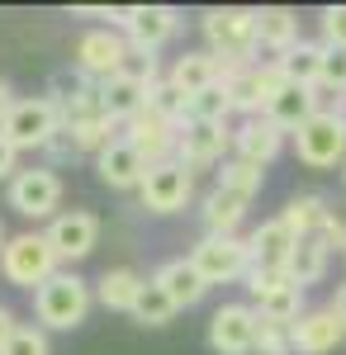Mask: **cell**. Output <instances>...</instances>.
Listing matches in <instances>:
<instances>
[{
    "label": "cell",
    "instance_id": "6da1fadb",
    "mask_svg": "<svg viewBox=\"0 0 346 355\" xmlns=\"http://www.w3.org/2000/svg\"><path fill=\"white\" fill-rule=\"evenodd\" d=\"M204 38L209 53L218 57V67H256V10H209L204 15Z\"/></svg>",
    "mask_w": 346,
    "mask_h": 355
},
{
    "label": "cell",
    "instance_id": "7a4b0ae2",
    "mask_svg": "<svg viewBox=\"0 0 346 355\" xmlns=\"http://www.w3.org/2000/svg\"><path fill=\"white\" fill-rule=\"evenodd\" d=\"M90 284L72 270H57L38 294H33V313H38V327L43 331H72L85 322V313H90Z\"/></svg>",
    "mask_w": 346,
    "mask_h": 355
},
{
    "label": "cell",
    "instance_id": "3957f363",
    "mask_svg": "<svg viewBox=\"0 0 346 355\" xmlns=\"http://www.w3.org/2000/svg\"><path fill=\"white\" fill-rule=\"evenodd\" d=\"M0 275L15 284V289H43L48 279L57 275V256L48 237L43 232H19V237H10L5 251H0Z\"/></svg>",
    "mask_w": 346,
    "mask_h": 355
},
{
    "label": "cell",
    "instance_id": "277c9868",
    "mask_svg": "<svg viewBox=\"0 0 346 355\" xmlns=\"http://www.w3.org/2000/svg\"><path fill=\"white\" fill-rule=\"evenodd\" d=\"M294 152L299 162L313 166V171H327V166H346V119L332 110H318L299 133H294Z\"/></svg>",
    "mask_w": 346,
    "mask_h": 355
},
{
    "label": "cell",
    "instance_id": "5b68a950",
    "mask_svg": "<svg viewBox=\"0 0 346 355\" xmlns=\"http://www.w3.org/2000/svg\"><path fill=\"white\" fill-rule=\"evenodd\" d=\"M157 81H161L157 62H147L142 71H119V76L100 81V110H105L114 123H129V119H138V114L147 110Z\"/></svg>",
    "mask_w": 346,
    "mask_h": 355
},
{
    "label": "cell",
    "instance_id": "8992f818",
    "mask_svg": "<svg viewBox=\"0 0 346 355\" xmlns=\"http://www.w3.org/2000/svg\"><path fill=\"white\" fill-rule=\"evenodd\" d=\"M129 38H119V33H109V28H90V33H81L76 38V71L85 81H109V76H119V71H129Z\"/></svg>",
    "mask_w": 346,
    "mask_h": 355
},
{
    "label": "cell",
    "instance_id": "52a82bcc",
    "mask_svg": "<svg viewBox=\"0 0 346 355\" xmlns=\"http://www.w3.org/2000/svg\"><path fill=\"white\" fill-rule=\"evenodd\" d=\"M57 128H62L57 105L48 95H33V100H15V110L5 114V128H0V133L24 152V147H48V137H53Z\"/></svg>",
    "mask_w": 346,
    "mask_h": 355
},
{
    "label": "cell",
    "instance_id": "ba28073f",
    "mask_svg": "<svg viewBox=\"0 0 346 355\" xmlns=\"http://www.w3.org/2000/svg\"><path fill=\"white\" fill-rule=\"evenodd\" d=\"M190 266L204 275V284H233L247 275V237H199L190 246Z\"/></svg>",
    "mask_w": 346,
    "mask_h": 355
},
{
    "label": "cell",
    "instance_id": "9c48e42d",
    "mask_svg": "<svg viewBox=\"0 0 346 355\" xmlns=\"http://www.w3.org/2000/svg\"><path fill=\"white\" fill-rule=\"evenodd\" d=\"M119 28L129 33V48L152 62V53H157L161 43H171V38H176L181 15H176L171 5H133V10H124V15H119Z\"/></svg>",
    "mask_w": 346,
    "mask_h": 355
},
{
    "label": "cell",
    "instance_id": "30bf717a",
    "mask_svg": "<svg viewBox=\"0 0 346 355\" xmlns=\"http://www.w3.org/2000/svg\"><path fill=\"white\" fill-rule=\"evenodd\" d=\"M138 194H142V209H152V214H181L190 204V194H195V175H190L181 162L147 166Z\"/></svg>",
    "mask_w": 346,
    "mask_h": 355
},
{
    "label": "cell",
    "instance_id": "8fae6325",
    "mask_svg": "<svg viewBox=\"0 0 346 355\" xmlns=\"http://www.w3.org/2000/svg\"><path fill=\"white\" fill-rule=\"evenodd\" d=\"M43 237L53 246L57 266H72V261H85L95 251V242H100V218L85 214V209H72V214H57Z\"/></svg>",
    "mask_w": 346,
    "mask_h": 355
},
{
    "label": "cell",
    "instance_id": "7c38bea8",
    "mask_svg": "<svg viewBox=\"0 0 346 355\" xmlns=\"http://www.w3.org/2000/svg\"><path fill=\"white\" fill-rule=\"evenodd\" d=\"M256 308L247 303H223L209 318V346L218 355H252L256 351Z\"/></svg>",
    "mask_w": 346,
    "mask_h": 355
},
{
    "label": "cell",
    "instance_id": "4fadbf2b",
    "mask_svg": "<svg viewBox=\"0 0 346 355\" xmlns=\"http://www.w3.org/2000/svg\"><path fill=\"white\" fill-rule=\"evenodd\" d=\"M57 204H62V180L57 171H19L10 180V209L24 214V218H53Z\"/></svg>",
    "mask_w": 346,
    "mask_h": 355
},
{
    "label": "cell",
    "instance_id": "5bb4252c",
    "mask_svg": "<svg viewBox=\"0 0 346 355\" xmlns=\"http://www.w3.org/2000/svg\"><path fill=\"white\" fill-rule=\"evenodd\" d=\"M299 237L280 218L261 223L252 237H247V270H270V275H290V256Z\"/></svg>",
    "mask_w": 346,
    "mask_h": 355
},
{
    "label": "cell",
    "instance_id": "9a60e30c",
    "mask_svg": "<svg viewBox=\"0 0 346 355\" xmlns=\"http://www.w3.org/2000/svg\"><path fill=\"white\" fill-rule=\"evenodd\" d=\"M124 137H129L138 152L147 157V166H161V162H176V142H181V128H171L161 114L142 110L138 119H129V123H124Z\"/></svg>",
    "mask_w": 346,
    "mask_h": 355
},
{
    "label": "cell",
    "instance_id": "2e32d148",
    "mask_svg": "<svg viewBox=\"0 0 346 355\" xmlns=\"http://www.w3.org/2000/svg\"><path fill=\"white\" fill-rule=\"evenodd\" d=\"M290 341L299 355H327L337 351L346 341V322L332 313V308H313V313H304L299 322L290 327Z\"/></svg>",
    "mask_w": 346,
    "mask_h": 355
},
{
    "label": "cell",
    "instance_id": "e0dca14e",
    "mask_svg": "<svg viewBox=\"0 0 346 355\" xmlns=\"http://www.w3.org/2000/svg\"><path fill=\"white\" fill-rule=\"evenodd\" d=\"M228 147H233L228 123H190L186 133H181V142H176V162L186 166V171H199V166L223 162Z\"/></svg>",
    "mask_w": 346,
    "mask_h": 355
},
{
    "label": "cell",
    "instance_id": "ac0fdd59",
    "mask_svg": "<svg viewBox=\"0 0 346 355\" xmlns=\"http://www.w3.org/2000/svg\"><path fill=\"white\" fill-rule=\"evenodd\" d=\"M95 171H100V180H105L109 190H138L142 175H147V157L138 152L129 137H114L105 152L95 157Z\"/></svg>",
    "mask_w": 346,
    "mask_h": 355
},
{
    "label": "cell",
    "instance_id": "d6986e66",
    "mask_svg": "<svg viewBox=\"0 0 346 355\" xmlns=\"http://www.w3.org/2000/svg\"><path fill=\"white\" fill-rule=\"evenodd\" d=\"M280 147H285V128H275L266 114L247 119L238 133H233V152H238L242 162H252V166H270L275 157H280Z\"/></svg>",
    "mask_w": 346,
    "mask_h": 355
},
{
    "label": "cell",
    "instance_id": "ffe728a7",
    "mask_svg": "<svg viewBox=\"0 0 346 355\" xmlns=\"http://www.w3.org/2000/svg\"><path fill=\"white\" fill-rule=\"evenodd\" d=\"M218 85L228 90V105L247 119H256V114H266V90H261V62L256 67H223V76Z\"/></svg>",
    "mask_w": 346,
    "mask_h": 355
},
{
    "label": "cell",
    "instance_id": "44dd1931",
    "mask_svg": "<svg viewBox=\"0 0 346 355\" xmlns=\"http://www.w3.org/2000/svg\"><path fill=\"white\" fill-rule=\"evenodd\" d=\"M152 279H157L161 289H166V299L176 303V308H195V303L209 294L204 275L190 266V256H176V261H166V266H161V270L152 275Z\"/></svg>",
    "mask_w": 346,
    "mask_h": 355
},
{
    "label": "cell",
    "instance_id": "7402d4cb",
    "mask_svg": "<svg viewBox=\"0 0 346 355\" xmlns=\"http://www.w3.org/2000/svg\"><path fill=\"white\" fill-rule=\"evenodd\" d=\"M318 110H322V105H318V90H308V85H285V90L270 100L266 119L275 123V128H285V133H299V128H304Z\"/></svg>",
    "mask_w": 346,
    "mask_h": 355
},
{
    "label": "cell",
    "instance_id": "603a6c76",
    "mask_svg": "<svg viewBox=\"0 0 346 355\" xmlns=\"http://www.w3.org/2000/svg\"><path fill=\"white\" fill-rule=\"evenodd\" d=\"M218 76H223V67H218L213 53H181L171 62V71H166V81L176 85L186 100L199 95V90H209V85H218Z\"/></svg>",
    "mask_w": 346,
    "mask_h": 355
},
{
    "label": "cell",
    "instance_id": "cb8c5ba5",
    "mask_svg": "<svg viewBox=\"0 0 346 355\" xmlns=\"http://www.w3.org/2000/svg\"><path fill=\"white\" fill-rule=\"evenodd\" d=\"M247 204H252V199H242V194L218 190V185H213L209 199H204V209H199V218H204V227H209V237H238L242 218H247Z\"/></svg>",
    "mask_w": 346,
    "mask_h": 355
},
{
    "label": "cell",
    "instance_id": "d4e9b609",
    "mask_svg": "<svg viewBox=\"0 0 346 355\" xmlns=\"http://www.w3.org/2000/svg\"><path fill=\"white\" fill-rule=\"evenodd\" d=\"M280 67H285V76H290V85H308V90H318L322 85V67H327V43H294L290 53L275 57Z\"/></svg>",
    "mask_w": 346,
    "mask_h": 355
},
{
    "label": "cell",
    "instance_id": "484cf974",
    "mask_svg": "<svg viewBox=\"0 0 346 355\" xmlns=\"http://www.w3.org/2000/svg\"><path fill=\"white\" fill-rule=\"evenodd\" d=\"M256 318H266V322H280V327H294V322L304 318V289H299L290 275H285L275 289L256 294Z\"/></svg>",
    "mask_w": 346,
    "mask_h": 355
},
{
    "label": "cell",
    "instance_id": "4316f807",
    "mask_svg": "<svg viewBox=\"0 0 346 355\" xmlns=\"http://www.w3.org/2000/svg\"><path fill=\"white\" fill-rule=\"evenodd\" d=\"M138 289H142V275L129 270V266H114V270H105L95 279V299L105 308H114V313H133Z\"/></svg>",
    "mask_w": 346,
    "mask_h": 355
},
{
    "label": "cell",
    "instance_id": "83f0119b",
    "mask_svg": "<svg viewBox=\"0 0 346 355\" xmlns=\"http://www.w3.org/2000/svg\"><path fill=\"white\" fill-rule=\"evenodd\" d=\"M327 214H332V209H327V199H322V194H294L290 204H285V214H280V223H285L294 237L304 242V237H318V232H322Z\"/></svg>",
    "mask_w": 346,
    "mask_h": 355
},
{
    "label": "cell",
    "instance_id": "f1b7e54d",
    "mask_svg": "<svg viewBox=\"0 0 346 355\" xmlns=\"http://www.w3.org/2000/svg\"><path fill=\"white\" fill-rule=\"evenodd\" d=\"M256 38L275 57L290 53L294 43H299V19H294L290 10H280V5H266V10H256Z\"/></svg>",
    "mask_w": 346,
    "mask_h": 355
},
{
    "label": "cell",
    "instance_id": "f546056e",
    "mask_svg": "<svg viewBox=\"0 0 346 355\" xmlns=\"http://www.w3.org/2000/svg\"><path fill=\"white\" fill-rule=\"evenodd\" d=\"M327 261H332V246L322 242V237H304L290 256V279L299 289H308V284H318L322 275H327Z\"/></svg>",
    "mask_w": 346,
    "mask_h": 355
},
{
    "label": "cell",
    "instance_id": "4dcf8cb0",
    "mask_svg": "<svg viewBox=\"0 0 346 355\" xmlns=\"http://www.w3.org/2000/svg\"><path fill=\"white\" fill-rule=\"evenodd\" d=\"M181 308L166 299V289H161L157 279H142V289H138V303H133V318L142 327H166L171 318H176Z\"/></svg>",
    "mask_w": 346,
    "mask_h": 355
},
{
    "label": "cell",
    "instance_id": "1f68e13d",
    "mask_svg": "<svg viewBox=\"0 0 346 355\" xmlns=\"http://www.w3.org/2000/svg\"><path fill=\"white\" fill-rule=\"evenodd\" d=\"M261 185H266V166H252V162H242V157L223 162V171H218V190H233L242 199L261 194Z\"/></svg>",
    "mask_w": 346,
    "mask_h": 355
},
{
    "label": "cell",
    "instance_id": "d6a6232c",
    "mask_svg": "<svg viewBox=\"0 0 346 355\" xmlns=\"http://www.w3.org/2000/svg\"><path fill=\"white\" fill-rule=\"evenodd\" d=\"M114 128H119V123H114L109 114H95V119H85V123H76V128H67V133H72V142H76V152H95V157H100L109 142H114Z\"/></svg>",
    "mask_w": 346,
    "mask_h": 355
},
{
    "label": "cell",
    "instance_id": "836d02e7",
    "mask_svg": "<svg viewBox=\"0 0 346 355\" xmlns=\"http://www.w3.org/2000/svg\"><path fill=\"white\" fill-rule=\"evenodd\" d=\"M228 90L223 85H209V90H199V95H190V123H228Z\"/></svg>",
    "mask_w": 346,
    "mask_h": 355
},
{
    "label": "cell",
    "instance_id": "e575fe53",
    "mask_svg": "<svg viewBox=\"0 0 346 355\" xmlns=\"http://www.w3.org/2000/svg\"><path fill=\"white\" fill-rule=\"evenodd\" d=\"M256 351L261 355H290L294 341H290V327H280V322H256Z\"/></svg>",
    "mask_w": 346,
    "mask_h": 355
},
{
    "label": "cell",
    "instance_id": "d590c367",
    "mask_svg": "<svg viewBox=\"0 0 346 355\" xmlns=\"http://www.w3.org/2000/svg\"><path fill=\"white\" fill-rule=\"evenodd\" d=\"M0 355H48V331L43 327H19Z\"/></svg>",
    "mask_w": 346,
    "mask_h": 355
},
{
    "label": "cell",
    "instance_id": "8d00e7d4",
    "mask_svg": "<svg viewBox=\"0 0 346 355\" xmlns=\"http://www.w3.org/2000/svg\"><path fill=\"white\" fill-rule=\"evenodd\" d=\"M322 90L346 95V48H327V67H322Z\"/></svg>",
    "mask_w": 346,
    "mask_h": 355
},
{
    "label": "cell",
    "instance_id": "74e56055",
    "mask_svg": "<svg viewBox=\"0 0 346 355\" xmlns=\"http://www.w3.org/2000/svg\"><path fill=\"white\" fill-rule=\"evenodd\" d=\"M322 43L327 48H346V5H327L322 10Z\"/></svg>",
    "mask_w": 346,
    "mask_h": 355
},
{
    "label": "cell",
    "instance_id": "f35d334b",
    "mask_svg": "<svg viewBox=\"0 0 346 355\" xmlns=\"http://www.w3.org/2000/svg\"><path fill=\"white\" fill-rule=\"evenodd\" d=\"M327 246H337V251H346V214H327V223H322L318 232Z\"/></svg>",
    "mask_w": 346,
    "mask_h": 355
},
{
    "label": "cell",
    "instance_id": "ab89813d",
    "mask_svg": "<svg viewBox=\"0 0 346 355\" xmlns=\"http://www.w3.org/2000/svg\"><path fill=\"white\" fill-rule=\"evenodd\" d=\"M43 152L62 162V157H76V142H72V133H67V128H57V133L48 137V147H43Z\"/></svg>",
    "mask_w": 346,
    "mask_h": 355
},
{
    "label": "cell",
    "instance_id": "60d3db41",
    "mask_svg": "<svg viewBox=\"0 0 346 355\" xmlns=\"http://www.w3.org/2000/svg\"><path fill=\"white\" fill-rule=\"evenodd\" d=\"M15 157H19V147L0 133V180H15V175H19V171H15Z\"/></svg>",
    "mask_w": 346,
    "mask_h": 355
},
{
    "label": "cell",
    "instance_id": "b9f144b4",
    "mask_svg": "<svg viewBox=\"0 0 346 355\" xmlns=\"http://www.w3.org/2000/svg\"><path fill=\"white\" fill-rule=\"evenodd\" d=\"M15 331H19V322H15V313H10V308L0 303V351L10 346V336H15Z\"/></svg>",
    "mask_w": 346,
    "mask_h": 355
},
{
    "label": "cell",
    "instance_id": "7bdbcfd3",
    "mask_svg": "<svg viewBox=\"0 0 346 355\" xmlns=\"http://www.w3.org/2000/svg\"><path fill=\"white\" fill-rule=\"evenodd\" d=\"M15 110V95H10V85L0 81V128H5V114Z\"/></svg>",
    "mask_w": 346,
    "mask_h": 355
},
{
    "label": "cell",
    "instance_id": "ee69618b",
    "mask_svg": "<svg viewBox=\"0 0 346 355\" xmlns=\"http://www.w3.org/2000/svg\"><path fill=\"white\" fill-rule=\"evenodd\" d=\"M332 313H337V318H342V322H346V284H342V289H337V299H332Z\"/></svg>",
    "mask_w": 346,
    "mask_h": 355
},
{
    "label": "cell",
    "instance_id": "f6af8a7d",
    "mask_svg": "<svg viewBox=\"0 0 346 355\" xmlns=\"http://www.w3.org/2000/svg\"><path fill=\"white\" fill-rule=\"evenodd\" d=\"M5 242H10V237H5V227H0V251H5Z\"/></svg>",
    "mask_w": 346,
    "mask_h": 355
},
{
    "label": "cell",
    "instance_id": "bcb514c9",
    "mask_svg": "<svg viewBox=\"0 0 346 355\" xmlns=\"http://www.w3.org/2000/svg\"><path fill=\"white\" fill-rule=\"evenodd\" d=\"M342 175H346V171H342Z\"/></svg>",
    "mask_w": 346,
    "mask_h": 355
}]
</instances>
